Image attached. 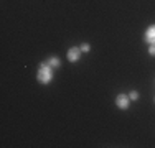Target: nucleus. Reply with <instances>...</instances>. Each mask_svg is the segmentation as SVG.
I'll return each instance as SVG.
<instances>
[{
  "instance_id": "1",
  "label": "nucleus",
  "mask_w": 155,
  "mask_h": 148,
  "mask_svg": "<svg viewBox=\"0 0 155 148\" xmlns=\"http://www.w3.org/2000/svg\"><path fill=\"white\" fill-rule=\"evenodd\" d=\"M53 76H54L53 68H51L46 61L41 63L40 68H38V72H36V79H38V82L40 84H50L51 81H53Z\"/></svg>"
},
{
  "instance_id": "2",
  "label": "nucleus",
  "mask_w": 155,
  "mask_h": 148,
  "mask_svg": "<svg viewBox=\"0 0 155 148\" xmlns=\"http://www.w3.org/2000/svg\"><path fill=\"white\" fill-rule=\"evenodd\" d=\"M116 105L119 107L120 110H127L130 107V97L127 94H119L116 97Z\"/></svg>"
},
{
  "instance_id": "3",
  "label": "nucleus",
  "mask_w": 155,
  "mask_h": 148,
  "mask_svg": "<svg viewBox=\"0 0 155 148\" xmlns=\"http://www.w3.org/2000/svg\"><path fill=\"white\" fill-rule=\"evenodd\" d=\"M81 54H83V51H81V48H78V46H73V48H69L68 50V61H71V63H76V61H79V58H81Z\"/></svg>"
},
{
  "instance_id": "4",
  "label": "nucleus",
  "mask_w": 155,
  "mask_h": 148,
  "mask_svg": "<svg viewBox=\"0 0 155 148\" xmlns=\"http://www.w3.org/2000/svg\"><path fill=\"white\" fill-rule=\"evenodd\" d=\"M143 40L149 44H155V25H150L143 33Z\"/></svg>"
},
{
  "instance_id": "5",
  "label": "nucleus",
  "mask_w": 155,
  "mask_h": 148,
  "mask_svg": "<svg viewBox=\"0 0 155 148\" xmlns=\"http://www.w3.org/2000/svg\"><path fill=\"white\" fill-rule=\"evenodd\" d=\"M46 63L51 66V68H60V66H61V59H60V58H56V56H51Z\"/></svg>"
},
{
  "instance_id": "6",
  "label": "nucleus",
  "mask_w": 155,
  "mask_h": 148,
  "mask_svg": "<svg viewBox=\"0 0 155 148\" xmlns=\"http://www.w3.org/2000/svg\"><path fill=\"white\" fill-rule=\"evenodd\" d=\"M79 48H81V51H83V53H89V51H91V44L89 43H83Z\"/></svg>"
},
{
  "instance_id": "7",
  "label": "nucleus",
  "mask_w": 155,
  "mask_h": 148,
  "mask_svg": "<svg viewBox=\"0 0 155 148\" xmlns=\"http://www.w3.org/2000/svg\"><path fill=\"white\" fill-rule=\"evenodd\" d=\"M129 97H130V101H137V99H139V92L137 91H130V92H129Z\"/></svg>"
},
{
  "instance_id": "8",
  "label": "nucleus",
  "mask_w": 155,
  "mask_h": 148,
  "mask_svg": "<svg viewBox=\"0 0 155 148\" xmlns=\"http://www.w3.org/2000/svg\"><path fill=\"white\" fill-rule=\"evenodd\" d=\"M149 54H150V56H155V44H150V48H149Z\"/></svg>"
}]
</instances>
